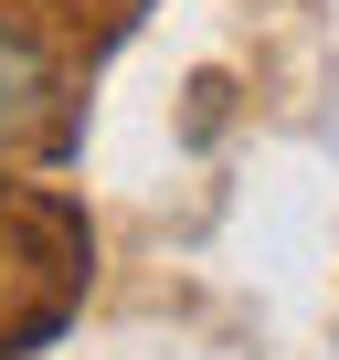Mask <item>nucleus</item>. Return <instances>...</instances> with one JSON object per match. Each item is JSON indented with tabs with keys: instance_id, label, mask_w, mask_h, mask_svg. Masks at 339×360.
I'll list each match as a JSON object with an SVG mask.
<instances>
[{
	"instance_id": "obj_1",
	"label": "nucleus",
	"mask_w": 339,
	"mask_h": 360,
	"mask_svg": "<svg viewBox=\"0 0 339 360\" xmlns=\"http://www.w3.org/2000/svg\"><path fill=\"white\" fill-rule=\"evenodd\" d=\"M43 96H53V75H43V53H32L22 32H0V138H22V127L43 117Z\"/></svg>"
}]
</instances>
